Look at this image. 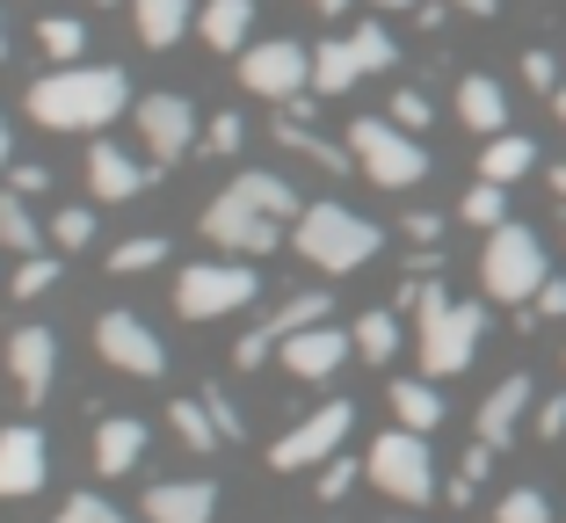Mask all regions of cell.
Returning <instances> with one entry per match:
<instances>
[{"instance_id":"44","label":"cell","mask_w":566,"mask_h":523,"mask_svg":"<svg viewBox=\"0 0 566 523\" xmlns=\"http://www.w3.org/2000/svg\"><path fill=\"white\" fill-rule=\"evenodd\" d=\"M537 437H566V393H559V400H545V415H537Z\"/></svg>"},{"instance_id":"1","label":"cell","mask_w":566,"mask_h":523,"mask_svg":"<svg viewBox=\"0 0 566 523\" xmlns=\"http://www.w3.org/2000/svg\"><path fill=\"white\" fill-rule=\"evenodd\" d=\"M298 189L283 182V175H262V168H248V175H233V189L203 211V233L218 240L226 254H269L283 240V226H298Z\"/></svg>"},{"instance_id":"7","label":"cell","mask_w":566,"mask_h":523,"mask_svg":"<svg viewBox=\"0 0 566 523\" xmlns=\"http://www.w3.org/2000/svg\"><path fill=\"white\" fill-rule=\"evenodd\" d=\"M262 299L248 262H189L182 284H175V313L182 321H218V313H240V305Z\"/></svg>"},{"instance_id":"11","label":"cell","mask_w":566,"mask_h":523,"mask_svg":"<svg viewBox=\"0 0 566 523\" xmlns=\"http://www.w3.org/2000/svg\"><path fill=\"white\" fill-rule=\"evenodd\" d=\"M313 321H327V291H298V299H283V305L269 313L262 327H248V335L233 342V364H240V372H254V364H269V356H276L283 342L298 335V327H313Z\"/></svg>"},{"instance_id":"20","label":"cell","mask_w":566,"mask_h":523,"mask_svg":"<svg viewBox=\"0 0 566 523\" xmlns=\"http://www.w3.org/2000/svg\"><path fill=\"white\" fill-rule=\"evenodd\" d=\"M458 124H472L480 138L509 132V95H501V81H486V73H465V81H458Z\"/></svg>"},{"instance_id":"45","label":"cell","mask_w":566,"mask_h":523,"mask_svg":"<svg viewBox=\"0 0 566 523\" xmlns=\"http://www.w3.org/2000/svg\"><path fill=\"white\" fill-rule=\"evenodd\" d=\"M36 189H51V168H36V160H22V168H15V197H36Z\"/></svg>"},{"instance_id":"22","label":"cell","mask_w":566,"mask_h":523,"mask_svg":"<svg viewBox=\"0 0 566 523\" xmlns=\"http://www.w3.org/2000/svg\"><path fill=\"white\" fill-rule=\"evenodd\" d=\"M248 30H254V0H203L197 36L211 51H248Z\"/></svg>"},{"instance_id":"51","label":"cell","mask_w":566,"mask_h":523,"mask_svg":"<svg viewBox=\"0 0 566 523\" xmlns=\"http://www.w3.org/2000/svg\"><path fill=\"white\" fill-rule=\"evenodd\" d=\"M552 189H559V203H566V160H559V175H552Z\"/></svg>"},{"instance_id":"31","label":"cell","mask_w":566,"mask_h":523,"mask_svg":"<svg viewBox=\"0 0 566 523\" xmlns=\"http://www.w3.org/2000/svg\"><path fill=\"white\" fill-rule=\"evenodd\" d=\"M349 335H356V356H364V364H392V349H400V321H392V313H364Z\"/></svg>"},{"instance_id":"53","label":"cell","mask_w":566,"mask_h":523,"mask_svg":"<svg viewBox=\"0 0 566 523\" xmlns=\"http://www.w3.org/2000/svg\"><path fill=\"white\" fill-rule=\"evenodd\" d=\"M0 59H8V22H0Z\"/></svg>"},{"instance_id":"19","label":"cell","mask_w":566,"mask_h":523,"mask_svg":"<svg viewBox=\"0 0 566 523\" xmlns=\"http://www.w3.org/2000/svg\"><path fill=\"white\" fill-rule=\"evenodd\" d=\"M87 182H95V197L124 203V197H138V189H146V168H138V160H132L124 146L95 138V146H87Z\"/></svg>"},{"instance_id":"21","label":"cell","mask_w":566,"mask_h":523,"mask_svg":"<svg viewBox=\"0 0 566 523\" xmlns=\"http://www.w3.org/2000/svg\"><path fill=\"white\" fill-rule=\"evenodd\" d=\"M138 458H146V422H132V415H109V422L95 429V466L117 480V473H132Z\"/></svg>"},{"instance_id":"8","label":"cell","mask_w":566,"mask_h":523,"mask_svg":"<svg viewBox=\"0 0 566 523\" xmlns=\"http://www.w3.org/2000/svg\"><path fill=\"white\" fill-rule=\"evenodd\" d=\"M370 480H378L392 502H429L436 494V458H429V437L421 429H385L378 443H370Z\"/></svg>"},{"instance_id":"10","label":"cell","mask_w":566,"mask_h":523,"mask_svg":"<svg viewBox=\"0 0 566 523\" xmlns=\"http://www.w3.org/2000/svg\"><path fill=\"white\" fill-rule=\"evenodd\" d=\"M240 81H248V95L291 102L305 81H313V51H305V44H291V36H269V44H248V51H240Z\"/></svg>"},{"instance_id":"3","label":"cell","mask_w":566,"mask_h":523,"mask_svg":"<svg viewBox=\"0 0 566 523\" xmlns=\"http://www.w3.org/2000/svg\"><path fill=\"white\" fill-rule=\"evenodd\" d=\"M400 299L421 313V372H429V378H458L472 356H480L486 313H480V305H458L443 284H407Z\"/></svg>"},{"instance_id":"40","label":"cell","mask_w":566,"mask_h":523,"mask_svg":"<svg viewBox=\"0 0 566 523\" xmlns=\"http://www.w3.org/2000/svg\"><path fill=\"white\" fill-rule=\"evenodd\" d=\"M523 81H531L537 95H552V87H559V59H552V51H523Z\"/></svg>"},{"instance_id":"6","label":"cell","mask_w":566,"mask_h":523,"mask_svg":"<svg viewBox=\"0 0 566 523\" xmlns=\"http://www.w3.org/2000/svg\"><path fill=\"white\" fill-rule=\"evenodd\" d=\"M349 153H356V168H364L378 189H415L421 175H429L421 138L407 132V124H392V117H356L349 124Z\"/></svg>"},{"instance_id":"33","label":"cell","mask_w":566,"mask_h":523,"mask_svg":"<svg viewBox=\"0 0 566 523\" xmlns=\"http://www.w3.org/2000/svg\"><path fill=\"white\" fill-rule=\"evenodd\" d=\"M160 262H167V240H160V233H146V240H124V248L109 254V270H117V276H138V270H160Z\"/></svg>"},{"instance_id":"32","label":"cell","mask_w":566,"mask_h":523,"mask_svg":"<svg viewBox=\"0 0 566 523\" xmlns=\"http://www.w3.org/2000/svg\"><path fill=\"white\" fill-rule=\"evenodd\" d=\"M349 44H356V59H364V73H392V59H400V44H392L385 22H356Z\"/></svg>"},{"instance_id":"9","label":"cell","mask_w":566,"mask_h":523,"mask_svg":"<svg viewBox=\"0 0 566 523\" xmlns=\"http://www.w3.org/2000/svg\"><path fill=\"white\" fill-rule=\"evenodd\" d=\"M356 429V407L349 400H327V407H313L291 437H276V451H269V466L276 473H305V466H327L334 451H342V437Z\"/></svg>"},{"instance_id":"24","label":"cell","mask_w":566,"mask_h":523,"mask_svg":"<svg viewBox=\"0 0 566 523\" xmlns=\"http://www.w3.org/2000/svg\"><path fill=\"white\" fill-rule=\"evenodd\" d=\"M531 168H537V146L523 132H494V138H486V153H480V175H486V182H523Z\"/></svg>"},{"instance_id":"48","label":"cell","mask_w":566,"mask_h":523,"mask_svg":"<svg viewBox=\"0 0 566 523\" xmlns=\"http://www.w3.org/2000/svg\"><path fill=\"white\" fill-rule=\"evenodd\" d=\"M450 8H465V15H494L501 0H450Z\"/></svg>"},{"instance_id":"27","label":"cell","mask_w":566,"mask_h":523,"mask_svg":"<svg viewBox=\"0 0 566 523\" xmlns=\"http://www.w3.org/2000/svg\"><path fill=\"white\" fill-rule=\"evenodd\" d=\"M392 415H400V429H421V437H429V429L443 422V400H436V386H421V378H400V386H392Z\"/></svg>"},{"instance_id":"38","label":"cell","mask_w":566,"mask_h":523,"mask_svg":"<svg viewBox=\"0 0 566 523\" xmlns=\"http://www.w3.org/2000/svg\"><path fill=\"white\" fill-rule=\"evenodd\" d=\"M51 276H59V262H51V254H22V262H15V299L51 291Z\"/></svg>"},{"instance_id":"26","label":"cell","mask_w":566,"mask_h":523,"mask_svg":"<svg viewBox=\"0 0 566 523\" xmlns=\"http://www.w3.org/2000/svg\"><path fill=\"white\" fill-rule=\"evenodd\" d=\"M167 422H175V437L189 443V451H218V443H226V429H218V415H211V400H175L167 407Z\"/></svg>"},{"instance_id":"36","label":"cell","mask_w":566,"mask_h":523,"mask_svg":"<svg viewBox=\"0 0 566 523\" xmlns=\"http://www.w3.org/2000/svg\"><path fill=\"white\" fill-rule=\"evenodd\" d=\"M240 138H248V117H233V109H218V117L203 124V153H218V160L240 153Z\"/></svg>"},{"instance_id":"43","label":"cell","mask_w":566,"mask_h":523,"mask_svg":"<svg viewBox=\"0 0 566 523\" xmlns=\"http://www.w3.org/2000/svg\"><path fill=\"white\" fill-rule=\"evenodd\" d=\"M537 321H566V276H545V291H537Z\"/></svg>"},{"instance_id":"54","label":"cell","mask_w":566,"mask_h":523,"mask_svg":"<svg viewBox=\"0 0 566 523\" xmlns=\"http://www.w3.org/2000/svg\"><path fill=\"white\" fill-rule=\"evenodd\" d=\"M559 233H566V203H559Z\"/></svg>"},{"instance_id":"25","label":"cell","mask_w":566,"mask_h":523,"mask_svg":"<svg viewBox=\"0 0 566 523\" xmlns=\"http://www.w3.org/2000/svg\"><path fill=\"white\" fill-rule=\"evenodd\" d=\"M132 15H138V36H146L153 51H167L189 30V0H132Z\"/></svg>"},{"instance_id":"30","label":"cell","mask_w":566,"mask_h":523,"mask_svg":"<svg viewBox=\"0 0 566 523\" xmlns=\"http://www.w3.org/2000/svg\"><path fill=\"white\" fill-rule=\"evenodd\" d=\"M276 138H283V146H291V153H305V160H319V168H327V175H342V168H349V160H356V153L327 146V138H319V132H305L298 117H276Z\"/></svg>"},{"instance_id":"34","label":"cell","mask_w":566,"mask_h":523,"mask_svg":"<svg viewBox=\"0 0 566 523\" xmlns=\"http://www.w3.org/2000/svg\"><path fill=\"white\" fill-rule=\"evenodd\" d=\"M36 44H44L51 59H66V66H73V59H81V51H87V30H81V22H73V15H51L44 30H36Z\"/></svg>"},{"instance_id":"28","label":"cell","mask_w":566,"mask_h":523,"mask_svg":"<svg viewBox=\"0 0 566 523\" xmlns=\"http://www.w3.org/2000/svg\"><path fill=\"white\" fill-rule=\"evenodd\" d=\"M51 240V226H36L30 219V203L15 197V189H8V197H0V248H15V254H36Z\"/></svg>"},{"instance_id":"29","label":"cell","mask_w":566,"mask_h":523,"mask_svg":"<svg viewBox=\"0 0 566 523\" xmlns=\"http://www.w3.org/2000/svg\"><path fill=\"white\" fill-rule=\"evenodd\" d=\"M458 219L465 226H480V233H494V226H509V182H472L465 189V203H458Z\"/></svg>"},{"instance_id":"47","label":"cell","mask_w":566,"mask_h":523,"mask_svg":"<svg viewBox=\"0 0 566 523\" xmlns=\"http://www.w3.org/2000/svg\"><path fill=\"white\" fill-rule=\"evenodd\" d=\"M407 233H415V240H436V233H443V219H429V211H415V219H407Z\"/></svg>"},{"instance_id":"39","label":"cell","mask_w":566,"mask_h":523,"mask_svg":"<svg viewBox=\"0 0 566 523\" xmlns=\"http://www.w3.org/2000/svg\"><path fill=\"white\" fill-rule=\"evenodd\" d=\"M59 523H132L124 509H109L102 494H73L66 509H59Z\"/></svg>"},{"instance_id":"17","label":"cell","mask_w":566,"mask_h":523,"mask_svg":"<svg viewBox=\"0 0 566 523\" xmlns=\"http://www.w3.org/2000/svg\"><path fill=\"white\" fill-rule=\"evenodd\" d=\"M218 488L211 480H160L146 494V523H211Z\"/></svg>"},{"instance_id":"4","label":"cell","mask_w":566,"mask_h":523,"mask_svg":"<svg viewBox=\"0 0 566 523\" xmlns=\"http://www.w3.org/2000/svg\"><path fill=\"white\" fill-rule=\"evenodd\" d=\"M291 240H298V254L313 262V270H327V276L364 270L370 254L385 248V233L364 219V211H349V203H305L298 226H291Z\"/></svg>"},{"instance_id":"18","label":"cell","mask_w":566,"mask_h":523,"mask_svg":"<svg viewBox=\"0 0 566 523\" xmlns=\"http://www.w3.org/2000/svg\"><path fill=\"white\" fill-rule=\"evenodd\" d=\"M531 393H537V386H531L523 372L501 378V386L480 400V443H494V451H501V443L516 437V422H523V407H531Z\"/></svg>"},{"instance_id":"41","label":"cell","mask_w":566,"mask_h":523,"mask_svg":"<svg viewBox=\"0 0 566 523\" xmlns=\"http://www.w3.org/2000/svg\"><path fill=\"white\" fill-rule=\"evenodd\" d=\"M385 117H392V124H407V132H421V124H429V95H415V87H400Z\"/></svg>"},{"instance_id":"12","label":"cell","mask_w":566,"mask_h":523,"mask_svg":"<svg viewBox=\"0 0 566 523\" xmlns=\"http://www.w3.org/2000/svg\"><path fill=\"white\" fill-rule=\"evenodd\" d=\"M95 349L109 356L117 372H132V378H160L167 372L160 335H153L146 321H132V313H102V321H95Z\"/></svg>"},{"instance_id":"14","label":"cell","mask_w":566,"mask_h":523,"mask_svg":"<svg viewBox=\"0 0 566 523\" xmlns=\"http://www.w3.org/2000/svg\"><path fill=\"white\" fill-rule=\"evenodd\" d=\"M283 372L291 378H334L342 364L356 356V335H342V327H327V321H313V327H298V335L283 342Z\"/></svg>"},{"instance_id":"15","label":"cell","mask_w":566,"mask_h":523,"mask_svg":"<svg viewBox=\"0 0 566 523\" xmlns=\"http://www.w3.org/2000/svg\"><path fill=\"white\" fill-rule=\"evenodd\" d=\"M44 429L15 422V429H0V502H22V494L44 488Z\"/></svg>"},{"instance_id":"5","label":"cell","mask_w":566,"mask_h":523,"mask_svg":"<svg viewBox=\"0 0 566 523\" xmlns=\"http://www.w3.org/2000/svg\"><path fill=\"white\" fill-rule=\"evenodd\" d=\"M545 248H537V233L531 226H494L486 233V254H480V284H486V299H501V305H531L537 291H545Z\"/></svg>"},{"instance_id":"2","label":"cell","mask_w":566,"mask_h":523,"mask_svg":"<svg viewBox=\"0 0 566 523\" xmlns=\"http://www.w3.org/2000/svg\"><path fill=\"white\" fill-rule=\"evenodd\" d=\"M30 117L44 132H102L124 117V73L117 66H59L30 87Z\"/></svg>"},{"instance_id":"52","label":"cell","mask_w":566,"mask_h":523,"mask_svg":"<svg viewBox=\"0 0 566 523\" xmlns=\"http://www.w3.org/2000/svg\"><path fill=\"white\" fill-rule=\"evenodd\" d=\"M0 168H8V124H0Z\"/></svg>"},{"instance_id":"50","label":"cell","mask_w":566,"mask_h":523,"mask_svg":"<svg viewBox=\"0 0 566 523\" xmlns=\"http://www.w3.org/2000/svg\"><path fill=\"white\" fill-rule=\"evenodd\" d=\"M313 8H319V15H342V8H349V0H313Z\"/></svg>"},{"instance_id":"16","label":"cell","mask_w":566,"mask_h":523,"mask_svg":"<svg viewBox=\"0 0 566 523\" xmlns=\"http://www.w3.org/2000/svg\"><path fill=\"white\" fill-rule=\"evenodd\" d=\"M51 364H59L51 327H15V342H8V372H15L22 400H44V393H51Z\"/></svg>"},{"instance_id":"42","label":"cell","mask_w":566,"mask_h":523,"mask_svg":"<svg viewBox=\"0 0 566 523\" xmlns=\"http://www.w3.org/2000/svg\"><path fill=\"white\" fill-rule=\"evenodd\" d=\"M349 488H356V466H349V458H327V473H319V502H342Z\"/></svg>"},{"instance_id":"35","label":"cell","mask_w":566,"mask_h":523,"mask_svg":"<svg viewBox=\"0 0 566 523\" xmlns=\"http://www.w3.org/2000/svg\"><path fill=\"white\" fill-rule=\"evenodd\" d=\"M494 523H552V502L537 488H509L501 509H494Z\"/></svg>"},{"instance_id":"37","label":"cell","mask_w":566,"mask_h":523,"mask_svg":"<svg viewBox=\"0 0 566 523\" xmlns=\"http://www.w3.org/2000/svg\"><path fill=\"white\" fill-rule=\"evenodd\" d=\"M51 240H59V248H66V254H81L87 240H95V219H87V211H73V203H66V211L51 219Z\"/></svg>"},{"instance_id":"46","label":"cell","mask_w":566,"mask_h":523,"mask_svg":"<svg viewBox=\"0 0 566 523\" xmlns=\"http://www.w3.org/2000/svg\"><path fill=\"white\" fill-rule=\"evenodd\" d=\"M203 400H211V415H218V429H226V437H240V407H233V400H226V393H218V386H211V393H203Z\"/></svg>"},{"instance_id":"13","label":"cell","mask_w":566,"mask_h":523,"mask_svg":"<svg viewBox=\"0 0 566 523\" xmlns=\"http://www.w3.org/2000/svg\"><path fill=\"white\" fill-rule=\"evenodd\" d=\"M138 138H146L153 160H182L197 146V109L182 95H146L138 102Z\"/></svg>"},{"instance_id":"23","label":"cell","mask_w":566,"mask_h":523,"mask_svg":"<svg viewBox=\"0 0 566 523\" xmlns=\"http://www.w3.org/2000/svg\"><path fill=\"white\" fill-rule=\"evenodd\" d=\"M356 81H364V59H356L349 36H327V44H313V87H319V95H349Z\"/></svg>"},{"instance_id":"55","label":"cell","mask_w":566,"mask_h":523,"mask_svg":"<svg viewBox=\"0 0 566 523\" xmlns=\"http://www.w3.org/2000/svg\"><path fill=\"white\" fill-rule=\"evenodd\" d=\"M102 8H124V0H102Z\"/></svg>"},{"instance_id":"49","label":"cell","mask_w":566,"mask_h":523,"mask_svg":"<svg viewBox=\"0 0 566 523\" xmlns=\"http://www.w3.org/2000/svg\"><path fill=\"white\" fill-rule=\"evenodd\" d=\"M552 117H559V124H566V81H559V87H552Z\"/></svg>"}]
</instances>
